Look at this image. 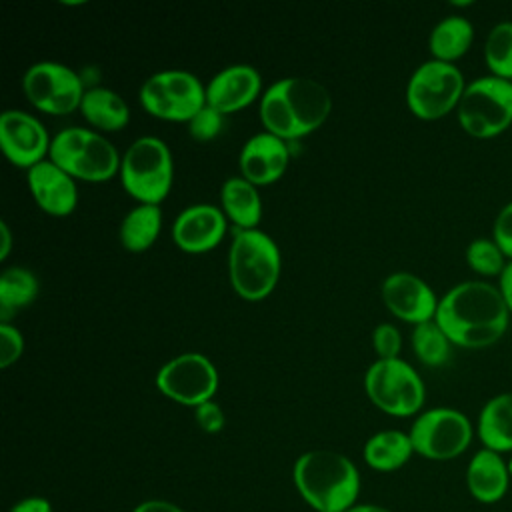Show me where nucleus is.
I'll return each instance as SVG.
<instances>
[{
    "label": "nucleus",
    "instance_id": "f257e3e1",
    "mask_svg": "<svg viewBox=\"0 0 512 512\" xmlns=\"http://www.w3.org/2000/svg\"><path fill=\"white\" fill-rule=\"evenodd\" d=\"M434 320L454 346L480 350L506 334L510 310L498 286L486 280H464L440 298Z\"/></svg>",
    "mask_w": 512,
    "mask_h": 512
},
{
    "label": "nucleus",
    "instance_id": "f03ea898",
    "mask_svg": "<svg viewBox=\"0 0 512 512\" xmlns=\"http://www.w3.org/2000/svg\"><path fill=\"white\" fill-rule=\"evenodd\" d=\"M332 112V96L324 84L306 76H288L268 86L258 100L266 132L294 142L316 132Z\"/></svg>",
    "mask_w": 512,
    "mask_h": 512
},
{
    "label": "nucleus",
    "instance_id": "7ed1b4c3",
    "mask_svg": "<svg viewBox=\"0 0 512 512\" xmlns=\"http://www.w3.org/2000/svg\"><path fill=\"white\" fill-rule=\"evenodd\" d=\"M298 494L314 512H346L360 494V474L356 464L326 448L300 454L292 468Z\"/></svg>",
    "mask_w": 512,
    "mask_h": 512
},
{
    "label": "nucleus",
    "instance_id": "20e7f679",
    "mask_svg": "<svg viewBox=\"0 0 512 512\" xmlns=\"http://www.w3.org/2000/svg\"><path fill=\"white\" fill-rule=\"evenodd\" d=\"M282 270V254L276 240L260 228L236 230L228 248V278L232 290L248 300L268 298Z\"/></svg>",
    "mask_w": 512,
    "mask_h": 512
},
{
    "label": "nucleus",
    "instance_id": "39448f33",
    "mask_svg": "<svg viewBox=\"0 0 512 512\" xmlns=\"http://www.w3.org/2000/svg\"><path fill=\"white\" fill-rule=\"evenodd\" d=\"M120 154L98 130L66 126L52 136L48 160L80 182H108L118 176Z\"/></svg>",
    "mask_w": 512,
    "mask_h": 512
},
{
    "label": "nucleus",
    "instance_id": "423d86ee",
    "mask_svg": "<svg viewBox=\"0 0 512 512\" xmlns=\"http://www.w3.org/2000/svg\"><path fill=\"white\" fill-rule=\"evenodd\" d=\"M120 184L138 204H162L174 182V160L158 136H138L120 158Z\"/></svg>",
    "mask_w": 512,
    "mask_h": 512
},
{
    "label": "nucleus",
    "instance_id": "0eeeda50",
    "mask_svg": "<svg viewBox=\"0 0 512 512\" xmlns=\"http://www.w3.org/2000/svg\"><path fill=\"white\" fill-rule=\"evenodd\" d=\"M460 128L472 138H494L512 128V80L480 76L466 84L456 108Z\"/></svg>",
    "mask_w": 512,
    "mask_h": 512
},
{
    "label": "nucleus",
    "instance_id": "6e6552de",
    "mask_svg": "<svg viewBox=\"0 0 512 512\" xmlns=\"http://www.w3.org/2000/svg\"><path fill=\"white\" fill-rule=\"evenodd\" d=\"M364 392L378 410L398 418L418 416L426 400L422 376L404 358H376L366 368Z\"/></svg>",
    "mask_w": 512,
    "mask_h": 512
},
{
    "label": "nucleus",
    "instance_id": "1a4fd4ad",
    "mask_svg": "<svg viewBox=\"0 0 512 512\" xmlns=\"http://www.w3.org/2000/svg\"><path fill=\"white\" fill-rule=\"evenodd\" d=\"M138 100L158 120L188 122L206 106V84L188 70L168 68L150 74L142 82Z\"/></svg>",
    "mask_w": 512,
    "mask_h": 512
},
{
    "label": "nucleus",
    "instance_id": "9d476101",
    "mask_svg": "<svg viewBox=\"0 0 512 512\" xmlns=\"http://www.w3.org/2000/svg\"><path fill=\"white\" fill-rule=\"evenodd\" d=\"M466 80L456 64L426 60L408 78L406 104L420 120H438L454 112L464 94Z\"/></svg>",
    "mask_w": 512,
    "mask_h": 512
},
{
    "label": "nucleus",
    "instance_id": "9b49d317",
    "mask_svg": "<svg viewBox=\"0 0 512 512\" xmlns=\"http://www.w3.org/2000/svg\"><path fill=\"white\" fill-rule=\"evenodd\" d=\"M474 426L470 418L448 406H436L422 410L408 434L414 446V454L426 460H454L464 454L474 438Z\"/></svg>",
    "mask_w": 512,
    "mask_h": 512
},
{
    "label": "nucleus",
    "instance_id": "f8f14e48",
    "mask_svg": "<svg viewBox=\"0 0 512 512\" xmlns=\"http://www.w3.org/2000/svg\"><path fill=\"white\" fill-rule=\"evenodd\" d=\"M22 92L36 110L66 116L80 110L86 86L82 74L74 68L56 60H40L26 68Z\"/></svg>",
    "mask_w": 512,
    "mask_h": 512
},
{
    "label": "nucleus",
    "instance_id": "ddd939ff",
    "mask_svg": "<svg viewBox=\"0 0 512 512\" xmlns=\"http://www.w3.org/2000/svg\"><path fill=\"white\" fill-rule=\"evenodd\" d=\"M218 382L214 362L202 352H182L166 360L154 378L160 394L190 408L214 400Z\"/></svg>",
    "mask_w": 512,
    "mask_h": 512
},
{
    "label": "nucleus",
    "instance_id": "4468645a",
    "mask_svg": "<svg viewBox=\"0 0 512 512\" xmlns=\"http://www.w3.org/2000/svg\"><path fill=\"white\" fill-rule=\"evenodd\" d=\"M52 136L30 112L8 108L0 114V148L10 164L30 170L48 160Z\"/></svg>",
    "mask_w": 512,
    "mask_h": 512
},
{
    "label": "nucleus",
    "instance_id": "2eb2a0df",
    "mask_svg": "<svg viewBox=\"0 0 512 512\" xmlns=\"http://www.w3.org/2000/svg\"><path fill=\"white\" fill-rule=\"evenodd\" d=\"M380 296L392 316L412 326L434 320L440 302L432 286L408 270L390 272L382 280Z\"/></svg>",
    "mask_w": 512,
    "mask_h": 512
},
{
    "label": "nucleus",
    "instance_id": "dca6fc26",
    "mask_svg": "<svg viewBox=\"0 0 512 512\" xmlns=\"http://www.w3.org/2000/svg\"><path fill=\"white\" fill-rule=\"evenodd\" d=\"M228 218L220 206L198 202L182 208L172 222L174 244L188 254L214 250L226 236Z\"/></svg>",
    "mask_w": 512,
    "mask_h": 512
},
{
    "label": "nucleus",
    "instance_id": "f3484780",
    "mask_svg": "<svg viewBox=\"0 0 512 512\" xmlns=\"http://www.w3.org/2000/svg\"><path fill=\"white\" fill-rule=\"evenodd\" d=\"M290 164V142L262 130L252 134L240 148V176L256 186L274 184Z\"/></svg>",
    "mask_w": 512,
    "mask_h": 512
},
{
    "label": "nucleus",
    "instance_id": "a211bd4d",
    "mask_svg": "<svg viewBox=\"0 0 512 512\" xmlns=\"http://www.w3.org/2000/svg\"><path fill=\"white\" fill-rule=\"evenodd\" d=\"M262 96V76L250 64H228L206 84V104L218 112L234 114Z\"/></svg>",
    "mask_w": 512,
    "mask_h": 512
},
{
    "label": "nucleus",
    "instance_id": "6ab92c4d",
    "mask_svg": "<svg viewBox=\"0 0 512 512\" xmlns=\"http://www.w3.org/2000/svg\"><path fill=\"white\" fill-rule=\"evenodd\" d=\"M78 180L52 160H44L26 170L28 190L42 212L48 216H70L78 206Z\"/></svg>",
    "mask_w": 512,
    "mask_h": 512
},
{
    "label": "nucleus",
    "instance_id": "aec40b11",
    "mask_svg": "<svg viewBox=\"0 0 512 512\" xmlns=\"http://www.w3.org/2000/svg\"><path fill=\"white\" fill-rule=\"evenodd\" d=\"M510 482L512 476L504 454L488 448L474 452L466 466V488L474 500L480 504H496L506 496Z\"/></svg>",
    "mask_w": 512,
    "mask_h": 512
},
{
    "label": "nucleus",
    "instance_id": "412c9836",
    "mask_svg": "<svg viewBox=\"0 0 512 512\" xmlns=\"http://www.w3.org/2000/svg\"><path fill=\"white\" fill-rule=\"evenodd\" d=\"M220 208L236 230L258 228L262 220V198L258 186L244 176H230L220 186Z\"/></svg>",
    "mask_w": 512,
    "mask_h": 512
},
{
    "label": "nucleus",
    "instance_id": "4be33fe9",
    "mask_svg": "<svg viewBox=\"0 0 512 512\" xmlns=\"http://www.w3.org/2000/svg\"><path fill=\"white\" fill-rule=\"evenodd\" d=\"M476 434L482 448L498 454L512 452V392L492 396L480 410Z\"/></svg>",
    "mask_w": 512,
    "mask_h": 512
},
{
    "label": "nucleus",
    "instance_id": "5701e85b",
    "mask_svg": "<svg viewBox=\"0 0 512 512\" xmlns=\"http://www.w3.org/2000/svg\"><path fill=\"white\" fill-rule=\"evenodd\" d=\"M80 112L84 120L100 132H118L130 122L128 102L116 90L106 86L86 88Z\"/></svg>",
    "mask_w": 512,
    "mask_h": 512
},
{
    "label": "nucleus",
    "instance_id": "b1692460",
    "mask_svg": "<svg viewBox=\"0 0 512 512\" xmlns=\"http://www.w3.org/2000/svg\"><path fill=\"white\" fill-rule=\"evenodd\" d=\"M474 42V24L460 14L444 16L434 24L428 36V50L434 60L454 64Z\"/></svg>",
    "mask_w": 512,
    "mask_h": 512
},
{
    "label": "nucleus",
    "instance_id": "393cba45",
    "mask_svg": "<svg viewBox=\"0 0 512 512\" xmlns=\"http://www.w3.org/2000/svg\"><path fill=\"white\" fill-rule=\"evenodd\" d=\"M162 210L158 204H136L130 208L118 228V238L128 252H146L162 232Z\"/></svg>",
    "mask_w": 512,
    "mask_h": 512
},
{
    "label": "nucleus",
    "instance_id": "a878e982",
    "mask_svg": "<svg viewBox=\"0 0 512 512\" xmlns=\"http://www.w3.org/2000/svg\"><path fill=\"white\" fill-rule=\"evenodd\" d=\"M414 454V446L408 432L380 430L372 434L362 450L366 464L378 472H394L402 468Z\"/></svg>",
    "mask_w": 512,
    "mask_h": 512
},
{
    "label": "nucleus",
    "instance_id": "bb28decb",
    "mask_svg": "<svg viewBox=\"0 0 512 512\" xmlns=\"http://www.w3.org/2000/svg\"><path fill=\"white\" fill-rule=\"evenodd\" d=\"M40 292V282L30 268L8 266L0 274V320L10 322L14 314L28 308Z\"/></svg>",
    "mask_w": 512,
    "mask_h": 512
},
{
    "label": "nucleus",
    "instance_id": "cd10ccee",
    "mask_svg": "<svg viewBox=\"0 0 512 512\" xmlns=\"http://www.w3.org/2000/svg\"><path fill=\"white\" fill-rule=\"evenodd\" d=\"M410 346H412L414 356L424 366L436 368V366H442L448 362L454 344L444 334V330L438 326V322L430 320V322H424V324H418L412 328Z\"/></svg>",
    "mask_w": 512,
    "mask_h": 512
},
{
    "label": "nucleus",
    "instance_id": "c85d7f7f",
    "mask_svg": "<svg viewBox=\"0 0 512 512\" xmlns=\"http://www.w3.org/2000/svg\"><path fill=\"white\" fill-rule=\"evenodd\" d=\"M484 62L492 76L512 80V20L494 24L484 42Z\"/></svg>",
    "mask_w": 512,
    "mask_h": 512
},
{
    "label": "nucleus",
    "instance_id": "c756f323",
    "mask_svg": "<svg viewBox=\"0 0 512 512\" xmlns=\"http://www.w3.org/2000/svg\"><path fill=\"white\" fill-rule=\"evenodd\" d=\"M466 264L482 278H500L508 258L492 238H474L466 246Z\"/></svg>",
    "mask_w": 512,
    "mask_h": 512
},
{
    "label": "nucleus",
    "instance_id": "7c9ffc66",
    "mask_svg": "<svg viewBox=\"0 0 512 512\" xmlns=\"http://www.w3.org/2000/svg\"><path fill=\"white\" fill-rule=\"evenodd\" d=\"M188 134L198 142H210L214 140L222 128H224V114L218 112L212 106H204L200 112H196L188 122Z\"/></svg>",
    "mask_w": 512,
    "mask_h": 512
},
{
    "label": "nucleus",
    "instance_id": "2f4dec72",
    "mask_svg": "<svg viewBox=\"0 0 512 512\" xmlns=\"http://www.w3.org/2000/svg\"><path fill=\"white\" fill-rule=\"evenodd\" d=\"M372 346L378 360L400 358L402 350V334L392 322H380L372 330Z\"/></svg>",
    "mask_w": 512,
    "mask_h": 512
},
{
    "label": "nucleus",
    "instance_id": "473e14b6",
    "mask_svg": "<svg viewBox=\"0 0 512 512\" xmlns=\"http://www.w3.org/2000/svg\"><path fill=\"white\" fill-rule=\"evenodd\" d=\"M24 352V336L12 322H0V368H10Z\"/></svg>",
    "mask_w": 512,
    "mask_h": 512
},
{
    "label": "nucleus",
    "instance_id": "72a5a7b5",
    "mask_svg": "<svg viewBox=\"0 0 512 512\" xmlns=\"http://www.w3.org/2000/svg\"><path fill=\"white\" fill-rule=\"evenodd\" d=\"M492 240L500 246L504 256L512 260V202L504 204L494 218Z\"/></svg>",
    "mask_w": 512,
    "mask_h": 512
},
{
    "label": "nucleus",
    "instance_id": "f704fd0d",
    "mask_svg": "<svg viewBox=\"0 0 512 512\" xmlns=\"http://www.w3.org/2000/svg\"><path fill=\"white\" fill-rule=\"evenodd\" d=\"M194 418H196L198 428L202 432H206V434H218L224 428V424H226L224 410L214 400H208V402L196 406L194 408Z\"/></svg>",
    "mask_w": 512,
    "mask_h": 512
},
{
    "label": "nucleus",
    "instance_id": "c9c22d12",
    "mask_svg": "<svg viewBox=\"0 0 512 512\" xmlns=\"http://www.w3.org/2000/svg\"><path fill=\"white\" fill-rule=\"evenodd\" d=\"M10 512H52V504L50 500L42 498V496H28L18 500Z\"/></svg>",
    "mask_w": 512,
    "mask_h": 512
},
{
    "label": "nucleus",
    "instance_id": "e433bc0d",
    "mask_svg": "<svg viewBox=\"0 0 512 512\" xmlns=\"http://www.w3.org/2000/svg\"><path fill=\"white\" fill-rule=\"evenodd\" d=\"M498 290L510 310V316H512V260H508L506 268L502 270L500 278H498Z\"/></svg>",
    "mask_w": 512,
    "mask_h": 512
},
{
    "label": "nucleus",
    "instance_id": "4c0bfd02",
    "mask_svg": "<svg viewBox=\"0 0 512 512\" xmlns=\"http://www.w3.org/2000/svg\"><path fill=\"white\" fill-rule=\"evenodd\" d=\"M132 512H184L178 504L168 500H144Z\"/></svg>",
    "mask_w": 512,
    "mask_h": 512
},
{
    "label": "nucleus",
    "instance_id": "58836bf2",
    "mask_svg": "<svg viewBox=\"0 0 512 512\" xmlns=\"http://www.w3.org/2000/svg\"><path fill=\"white\" fill-rule=\"evenodd\" d=\"M0 232H2V248H0V260H6L10 250H12V232L8 222H0Z\"/></svg>",
    "mask_w": 512,
    "mask_h": 512
},
{
    "label": "nucleus",
    "instance_id": "ea45409f",
    "mask_svg": "<svg viewBox=\"0 0 512 512\" xmlns=\"http://www.w3.org/2000/svg\"><path fill=\"white\" fill-rule=\"evenodd\" d=\"M346 512H392L380 504H354L352 508H348Z\"/></svg>",
    "mask_w": 512,
    "mask_h": 512
},
{
    "label": "nucleus",
    "instance_id": "a19ab883",
    "mask_svg": "<svg viewBox=\"0 0 512 512\" xmlns=\"http://www.w3.org/2000/svg\"><path fill=\"white\" fill-rule=\"evenodd\" d=\"M508 470H510V476H512V456L508 458Z\"/></svg>",
    "mask_w": 512,
    "mask_h": 512
},
{
    "label": "nucleus",
    "instance_id": "79ce46f5",
    "mask_svg": "<svg viewBox=\"0 0 512 512\" xmlns=\"http://www.w3.org/2000/svg\"><path fill=\"white\" fill-rule=\"evenodd\" d=\"M510 130H512V128H510Z\"/></svg>",
    "mask_w": 512,
    "mask_h": 512
}]
</instances>
